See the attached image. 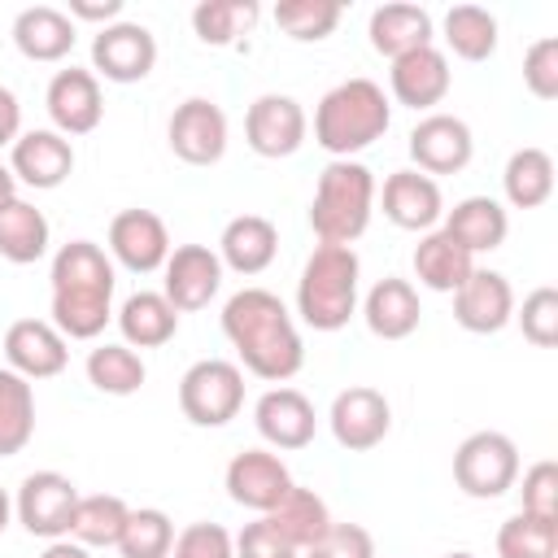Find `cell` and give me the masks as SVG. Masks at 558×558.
<instances>
[{"label":"cell","instance_id":"6da1fadb","mask_svg":"<svg viewBox=\"0 0 558 558\" xmlns=\"http://www.w3.org/2000/svg\"><path fill=\"white\" fill-rule=\"evenodd\" d=\"M222 331L227 340L235 344L240 362L257 375V379H270V384H283L301 371L305 362V349H301V336L283 310V301L266 288H244L227 301L222 310Z\"/></svg>","mask_w":558,"mask_h":558},{"label":"cell","instance_id":"7a4b0ae2","mask_svg":"<svg viewBox=\"0 0 558 558\" xmlns=\"http://www.w3.org/2000/svg\"><path fill=\"white\" fill-rule=\"evenodd\" d=\"M388 100L379 92V83L371 78H349L340 87H331L314 113V135L327 153H336L340 161H349V153L375 144L388 131Z\"/></svg>","mask_w":558,"mask_h":558},{"label":"cell","instance_id":"3957f363","mask_svg":"<svg viewBox=\"0 0 558 558\" xmlns=\"http://www.w3.org/2000/svg\"><path fill=\"white\" fill-rule=\"evenodd\" d=\"M296 305L314 331H340L357 305V253L349 244H318L301 270Z\"/></svg>","mask_w":558,"mask_h":558},{"label":"cell","instance_id":"277c9868","mask_svg":"<svg viewBox=\"0 0 558 558\" xmlns=\"http://www.w3.org/2000/svg\"><path fill=\"white\" fill-rule=\"evenodd\" d=\"M371 205H375L371 170L357 166V161H331L318 174L314 205H310V227L323 244H353L371 222Z\"/></svg>","mask_w":558,"mask_h":558},{"label":"cell","instance_id":"5b68a950","mask_svg":"<svg viewBox=\"0 0 558 558\" xmlns=\"http://www.w3.org/2000/svg\"><path fill=\"white\" fill-rule=\"evenodd\" d=\"M514 475H519V449L501 432H475L453 453V484L466 497L493 501L514 488Z\"/></svg>","mask_w":558,"mask_h":558},{"label":"cell","instance_id":"8992f818","mask_svg":"<svg viewBox=\"0 0 558 558\" xmlns=\"http://www.w3.org/2000/svg\"><path fill=\"white\" fill-rule=\"evenodd\" d=\"M244 405V375L231 362H196L179 384V410L196 427H222Z\"/></svg>","mask_w":558,"mask_h":558},{"label":"cell","instance_id":"52a82bcc","mask_svg":"<svg viewBox=\"0 0 558 558\" xmlns=\"http://www.w3.org/2000/svg\"><path fill=\"white\" fill-rule=\"evenodd\" d=\"M74 506H78V488L57 471H35L17 488V519L31 536H44V541H57L70 532Z\"/></svg>","mask_w":558,"mask_h":558},{"label":"cell","instance_id":"ba28073f","mask_svg":"<svg viewBox=\"0 0 558 558\" xmlns=\"http://www.w3.org/2000/svg\"><path fill=\"white\" fill-rule=\"evenodd\" d=\"M392 427V410L384 401L379 388L353 384L331 401V436L340 440V449L349 453H366L375 449Z\"/></svg>","mask_w":558,"mask_h":558},{"label":"cell","instance_id":"9c48e42d","mask_svg":"<svg viewBox=\"0 0 558 558\" xmlns=\"http://www.w3.org/2000/svg\"><path fill=\"white\" fill-rule=\"evenodd\" d=\"M153 61H157V39L140 22L105 26L96 35V44H92V65L109 83H140V78L153 74Z\"/></svg>","mask_w":558,"mask_h":558},{"label":"cell","instance_id":"30bf717a","mask_svg":"<svg viewBox=\"0 0 558 558\" xmlns=\"http://www.w3.org/2000/svg\"><path fill=\"white\" fill-rule=\"evenodd\" d=\"M170 148L187 166H214L227 153V118L214 100L192 96L170 118Z\"/></svg>","mask_w":558,"mask_h":558},{"label":"cell","instance_id":"8fae6325","mask_svg":"<svg viewBox=\"0 0 558 558\" xmlns=\"http://www.w3.org/2000/svg\"><path fill=\"white\" fill-rule=\"evenodd\" d=\"M244 135L257 157H292L305 140V109L292 96H257L248 105Z\"/></svg>","mask_w":558,"mask_h":558},{"label":"cell","instance_id":"7c38bea8","mask_svg":"<svg viewBox=\"0 0 558 558\" xmlns=\"http://www.w3.org/2000/svg\"><path fill=\"white\" fill-rule=\"evenodd\" d=\"M471 126L453 113H432L410 131V157L418 161V170L432 174H458L471 161Z\"/></svg>","mask_w":558,"mask_h":558},{"label":"cell","instance_id":"4fadbf2b","mask_svg":"<svg viewBox=\"0 0 558 558\" xmlns=\"http://www.w3.org/2000/svg\"><path fill=\"white\" fill-rule=\"evenodd\" d=\"M227 493H231L235 506H248V510L270 514V510L292 493V475H288V466H283L275 453L244 449V453H235L231 466H227Z\"/></svg>","mask_w":558,"mask_h":558},{"label":"cell","instance_id":"5bb4252c","mask_svg":"<svg viewBox=\"0 0 558 558\" xmlns=\"http://www.w3.org/2000/svg\"><path fill=\"white\" fill-rule=\"evenodd\" d=\"M222 283V262L205 248V244H179L170 257H166V301L179 310V314H192V310H205L209 296L218 292Z\"/></svg>","mask_w":558,"mask_h":558},{"label":"cell","instance_id":"9a60e30c","mask_svg":"<svg viewBox=\"0 0 558 558\" xmlns=\"http://www.w3.org/2000/svg\"><path fill=\"white\" fill-rule=\"evenodd\" d=\"M109 248L126 270L148 275L170 257V231L153 209H122L109 222Z\"/></svg>","mask_w":558,"mask_h":558},{"label":"cell","instance_id":"2e32d148","mask_svg":"<svg viewBox=\"0 0 558 558\" xmlns=\"http://www.w3.org/2000/svg\"><path fill=\"white\" fill-rule=\"evenodd\" d=\"M510 314H514V292L497 270H471L466 283L453 292V318L475 336L501 331Z\"/></svg>","mask_w":558,"mask_h":558},{"label":"cell","instance_id":"e0dca14e","mask_svg":"<svg viewBox=\"0 0 558 558\" xmlns=\"http://www.w3.org/2000/svg\"><path fill=\"white\" fill-rule=\"evenodd\" d=\"M4 353L13 362V371L22 379H48V375H61L65 371V340L52 323H39V318H17L4 336Z\"/></svg>","mask_w":558,"mask_h":558},{"label":"cell","instance_id":"ac0fdd59","mask_svg":"<svg viewBox=\"0 0 558 558\" xmlns=\"http://www.w3.org/2000/svg\"><path fill=\"white\" fill-rule=\"evenodd\" d=\"M48 113L61 131L70 135H87L96 131L105 105H100V83L92 70H61L52 83H48Z\"/></svg>","mask_w":558,"mask_h":558},{"label":"cell","instance_id":"d6986e66","mask_svg":"<svg viewBox=\"0 0 558 558\" xmlns=\"http://www.w3.org/2000/svg\"><path fill=\"white\" fill-rule=\"evenodd\" d=\"M314 405L305 392L296 388H270L257 401V432L275 445V449H305L314 440Z\"/></svg>","mask_w":558,"mask_h":558},{"label":"cell","instance_id":"ffe728a7","mask_svg":"<svg viewBox=\"0 0 558 558\" xmlns=\"http://www.w3.org/2000/svg\"><path fill=\"white\" fill-rule=\"evenodd\" d=\"M445 201L436 179H427L423 170H397L384 183V214L388 222H397L401 231H427L440 218Z\"/></svg>","mask_w":558,"mask_h":558},{"label":"cell","instance_id":"44dd1931","mask_svg":"<svg viewBox=\"0 0 558 558\" xmlns=\"http://www.w3.org/2000/svg\"><path fill=\"white\" fill-rule=\"evenodd\" d=\"M392 96L410 109H432L449 96V61L436 48H418L392 61Z\"/></svg>","mask_w":558,"mask_h":558},{"label":"cell","instance_id":"7402d4cb","mask_svg":"<svg viewBox=\"0 0 558 558\" xmlns=\"http://www.w3.org/2000/svg\"><path fill=\"white\" fill-rule=\"evenodd\" d=\"M74 170V148L57 131H31L13 144V174L31 187H61Z\"/></svg>","mask_w":558,"mask_h":558},{"label":"cell","instance_id":"603a6c76","mask_svg":"<svg viewBox=\"0 0 558 558\" xmlns=\"http://www.w3.org/2000/svg\"><path fill=\"white\" fill-rule=\"evenodd\" d=\"M510 222H506V209L493 201V196H466L449 209V222H445V235L453 244H462L471 257L475 253H493L501 248Z\"/></svg>","mask_w":558,"mask_h":558},{"label":"cell","instance_id":"cb8c5ba5","mask_svg":"<svg viewBox=\"0 0 558 558\" xmlns=\"http://www.w3.org/2000/svg\"><path fill=\"white\" fill-rule=\"evenodd\" d=\"M418 318H423V310H418V292H414L410 279L388 275V279H379V283L371 288V296H366V327H371L375 336H384V340H405V336L418 327Z\"/></svg>","mask_w":558,"mask_h":558},{"label":"cell","instance_id":"d4e9b609","mask_svg":"<svg viewBox=\"0 0 558 558\" xmlns=\"http://www.w3.org/2000/svg\"><path fill=\"white\" fill-rule=\"evenodd\" d=\"M275 248H279V231L262 214H240L222 227V262L240 275L266 270L275 262Z\"/></svg>","mask_w":558,"mask_h":558},{"label":"cell","instance_id":"484cf974","mask_svg":"<svg viewBox=\"0 0 558 558\" xmlns=\"http://www.w3.org/2000/svg\"><path fill=\"white\" fill-rule=\"evenodd\" d=\"M371 48L384 57H405L432 48V17L418 4H384L371 13Z\"/></svg>","mask_w":558,"mask_h":558},{"label":"cell","instance_id":"4316f807","mask_svg":"<svg viewBox=\"0 0 558 558\" xmlns=\"http://www.w3.org/2000/svg\"><path fill=\"white\" fill-rule=\"evenodd\" d=\"M13 44L31 61H61L74 48V22L61 9H48V4L22 9L17 22H13Z\"/></svg>","mask_w":558,"mask_h":558},{"label":"cell","instance_id":"83f0119b","mask_svg":"<svg viewBox=\"0 0 558 558\" xmlns=\"http://www.w3.org/2000/svg\"><path fill=\"white\" fill-rule=\"evenodd\" d=\"M266 523L296 549V554H305L310 545H318L323 536H327V527H331V514H327V501L318 497V493H310V488H296L292 484V493L266 514Z\"/></svg>","mask_w":558,"mask_h":558},{"label":"cell","instance_id":"f1b7e54d","mask_svg":"<svg viewBox=\"0 0 558 558\" xmlns=\"http://www.w3.org/2000/svg\"><path fill=\"white\" fill-rule=\"evenodd\" d=\"M52 292H100L113 296V266L92 240H70L52 257Z\"/></svg>","mask_w":558,"mask_h":558},{"label":"cell","instance_id":"f546056e","mask_svg":"<svg viewBox=\"0 0 558 558\" xmlns=\"http://www.w3.org/2000/svg\"><path fill=\"white\" fill-rule=\"evenodd\" d=\"M471 270H475L471 253H466L462 244H453L445 231L423 235L418 248H414V275H418V283H427L432 292H458Z\"/></svg>","mask_w":558,"mask_h":558},{"label":"cell","instance_id":"4dcf8cb0","mask_svg":"<svg viewBox=\"0 0 558 558\" xmlns=\"http://www.w3.org/2000/svg\"><path fill=\"white\" fill-rule=\"evenodd\" d=\"M118 323H122L126 344H135V349H157V344H166V340L179 331V310H174L161 292H135V296H126Z\"/></svg>","mask_w":558,"mask_h":558},{"label":"cell","instance_id":"1f68e13d","mask_svg":"<svg viewBox=\"0 0 558 558\" xmlns=\"http://www.w3.org/2000/svg\"><path fill=\"white\" fill-rule=\"evenodd\" d=\"M44 248H48V218L26 201H9L0 209V257L26 266L39 262Z\"/></svg>","mask_w":558,"mask_h":558},{"label":"cell","instance_id":"d6a6232c","mask_svg":"<svg viewBox=\"0 0 558 558\" xmlns=\"http://www.w3.org/2000/svg\"><path fill=\"white\" fill-rule=\"evenodd\" d=\"M35 436V392L17 371H0V458H13Z\"/></svg>","mask_w":558,"mask_h":558},{"label":"cell","instance_id":"836d02e7","mask_svg":"<svg viewBox=\"0 0 558 558\" xmlns=\"http://www.w3.org/2000/svg\"><path fill=\"white\" fill-rule=\"evenodd\" d=\"M506 196L514 209H536L554 192V157L545 148H519L506 161Z\"/></svg>","mask_w":558,"mask_h":558},{"label":"cell","instance_id":"e575fe53","mask_svg":"<svg viewBox=\"0 0 558 558\" xmlns=\"http://www.w3.org/2000/svg\"><path fill=\"white\" fill-rule=\"evenodd\" d=\"M131 519V506L113 493H92V497H78L74 506V519H70V536L78 545H118L122 527Z\"/></svg>","mask_w":558,"mask_h":558},{"label":"cell","instance_id":"d590c367","mask_svg":"<svg viewBox=\"0 0 558 558\" xmlns=\"http://www.w3.org/2000/svg\"><path fill=\"white\" fill-rule=\"evenodd\" d=\"M87 379L109 397H131L144 384V362L131 344H100L87 353Z\"/></svg>","mask_w":558,"mask_h":558},{"label":"cell","instance_id":"8d00e7d4","mask_svg":"<svg viewBox=\"0 0 558 558\" xmlns=\"http://www.w3.org/2000/svg\"><path fill=\"white\" fill-rule=\"evenodd\" d=\"M445 39L462 61H484L497 48V17L480 4H458L445 17Z\"/></svg>","mask_w":558,"mask_h":558},{"label":"cell","instance_id":"74e56055","mask_svg":"<svg viewBox=\"0 0 558 558\" xmlns=\"http://www.w3.org/2000/svg\"><path fill=\"white\" fill-rule=\"evenodd\" d=\"M497 554L501 558H558V523L519 510L514 519L501 523Z\"/></svg>","mask_w":558,"mask_h":558},{"label":"cell","instance_id":"f35d334b","mask_svg":"<svg viewBox=\"0 0 558 558\" xmlns=\"http://www.w3.org/2000/svg\"><path fill=\"white\" fill-rule=\"evenodd\" d=\"M52 323L70 340H92L109 323V296H100V292H52Z\"/></svg>","mask_w":558,"mask_h":558},{"label":"cell","instance_id":"ab89813d","mask_svg":"<svg viewBox=\"0 0 558 558\" xmlns=\"http://www.w3.org/2000/svg\"><path fill=\"white\" fill-rule=\"evenodd\" d=\"M257 4L253 0H205L192 9V26L205 44H231L235 35L253 31Z\"/></svg>","mask_w":558,"mask_h":558},{"label":"cell","instance_id":"60d3db41","mask_svg":"<svg viewBox=\"0 0 558 558\" xmlns=\"http://www.w3.org/2000/svg\"><path fill=\"white\" fill-rule=\"evenodd\" d=\"M275 22H279L283 35H292L301 44H314V39H327L336 31L340 4L336 0H279Z\"/></svg>","mask_w":558,"mask_h":558},{"label":"cell","instance_id":"b9f144b4","mask_svg":"<svg viewBox=\"0 0 558 558\" xmlns=\"http://www.w3.org/2000/svg\"><path fill=\"white\" fill-rule=\"evenodd\" d=\"M170 545H174V527L161 510H131V519L118 536L122 558H166Z\"/></svg>","mask_w":558,"mask_h":558},{"label":"cell","instance_id":"7bdbcfd3","mask_svg":"<svg viewBox=\"0 0 558 558\" xmlns=\"http://www.w3.org/2000/svg\"><path fill=\"white\" fill-rule=\"evenodd\" d=\"M519 327H523V340H532L536 349H554L558 344V288H549V283L536 288L523 301Z\"/></svg>","mask_w":558,"mask_h":558},{"label":"cell","instance_id":"ee69618b","mask_svg":"<svg viewBox=\"0 0 558 558\" xmlns=\"http://www.w3.org/2000/svg\"><path fill=\"white\" fill-rule=\"evenodd\" d=\"M523 83L536 100H558V35H545L523 57Z\"/></svg>","mask_w":558,"mask_h":558},{"label":"cell","instance_id":"f6af8a7d","mask_svg":"<svg viewBox=\"0 0 558 558\" xmlns=\"http://www.w3.org/2000/svg\"><path fill=\"white\" fill-rule=\"evenodd\" d=\"M523 514L558 523V462L554 458H541L523 475Z\"/></svg>","mask_w":558,"mask_h":558},{"label":"cell","instance_id":"bcb514c9","mask_svg":"<svg viewBox=\"0 0 558 558\" xmlns=\"http://www.w3.org/2000/svg\"><path fill=\"white\" fill-rule=\"evenodd\" d=\"M305 558H375V541L362 523H331L327 536L305 549Z\"/></svg>","mask_w":558,"mask_h":558},{"label":"cell","instance_id":"7dc6e473","mask_svg":"<svg viewBox=\"0 0 558 558\" xmlns=\"http://www.w3.org/2000/svg\"><path fill=\"white\" fill-rule=\"evenodd\" d=\"M174 558H235V541L218 523H187L174 541Z\"/></svg>","mask_w":558,"mask_h":558},{"label":"cell","instance_id":"c3c4849f","mask_svg":"<svg viewBox=\"0 0 558 558\" xmlns=\"http://www.w3.org/2000/svg\"><path fill=\"white\" fill-rule=\"evenodd\" d=\"M235 558H296V549L266 519H257L235 536Z\"/></svg>","mask_w":558,"mask_h":558},{"label":"cell","instance_id":"681fc988","mask_svg":"<svg viewBox=\"0 0 558 558\" xmlns=\"http://www.w3.org/2000/svg\"><path fill=\"white\" fill-rule=\"evenodd\" d=\"M17 122H22V109H17L13 92L0 87V144H9V140L17 135Z\"/></svg>","mask_w":558,"mask_h":558},{"label":"cell","instance_id":"f907efd6","mask_svg":"<svg viewBox=\"0 0 558 558\" xmlns=\"http://www.w3.org/2000/svg\"><path fill=\"white\" fill-rule=\"evenodd\" d=\"M118 9H122V0H105V4H83V0H74L70 4V13L74 17H87V22H109V17H118Z\"/></svg>","mask_w":558,"mask_h":558},{"label":"cell","instance_id":"816d5d0a","mask_svg":"<svg viewBox=\"0 0 558 558\" xmlns=\"http://www.w3.org/2000/svg\"><path fill=\"white\" fill-rule=\"evenodd\" d=\"M39 558H87V549L83 545H65V541H52Z\"/></svg>","mask_w":558,"mask_h":558},{"label":"cell","instance_id":"f5cc1de1","mask_svg":"<svg viewBox=\"0 0 558 558\" xmlns=\"http://www.w3.org/2000/svg\"><path fill=\"white\" fill-rule=\"evenodd\" d=\"M9 201H17V196H13V174L0 166V209H4Z\"/></svg>","mask_w":558,"mask_h":558},{"label":"cell","instance_id":"db71d44e","mask_svg":"<svg viewBox=\"0 0 558 558\" xmlns=\"http://www.w3.org/2000/svg\"><path fill=\"white\" fill-rule=\"evenodd\" d=\"M9 527V497H4V488H0V532Z\"/></svg>","mask_w":558,"mask_h":558},{"label":"cell","instance_id":"11a10c76","mask_svg":"<svg viewBox=\"0 0 558 558\" xmlns=\"http://www.w3.org/2000/svg\"><path fill=\"white\" fill-rule=\"evenodd\" d=\"M445 558H475V554H445Z\"/></svg>","mask_w":558,"mask_h":558}]
</instances>
